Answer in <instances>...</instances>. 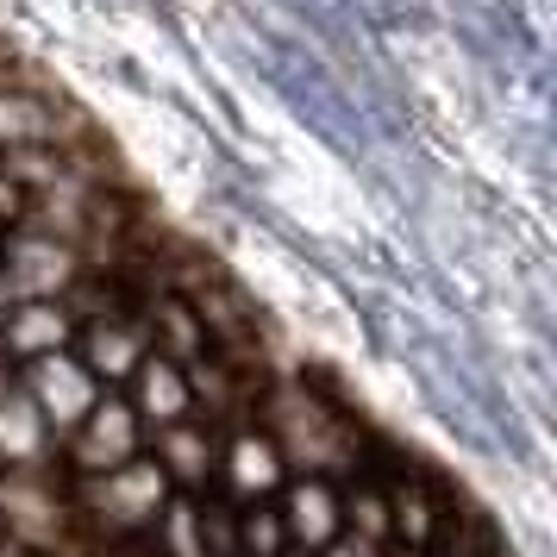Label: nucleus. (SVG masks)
Listing matches in <instances>:
<instances>
[{"instance_id":"f257e3e1","label":"nucleus","mask_w":557,"mask_h":557,"mask_svg":"<svg viewBox=\"0 0 557 557\" xmlns=\"http://www.w3.org/2000/svg\"><path fill=\"white\" fill-rule=\"evenodd\" d=\"M257 432L282 451L288 476H332L338 482V476H357V463H363L351 426L326 401H313L307 388H276L263 401V426Z\"/></svg>"},{"instance_id":"f03ea898","label":"nucleus","mask_w":557,"mask_h":557,"mask_svg":"<svg viewBox=\"0 0 557 557\" xmlns=\"http://www.w3.org/2000/svg\"><path fill=\"white\" fill-rule=\"evenodd\" d=\"M170 495H176V488H170V476L157 470L151 451H138L132 463L107 470V476H82L76 482V507L107 532H151Z\"/></svg>"},{"instance_id":"7ed1b4c3","label":"nucleus","mask_w":557,"mask_h":557,"mask_svg":"<svg viewBox=\"0 0 557 557\" xmlns=\"http://www.w3.org/2000/svg\"><path fill=\"white\" fill-rule=\"evenodd\" d=\"M70 351L82 357V370L101 382L107 395H120V388L132 382V370L157 351L151 326H145V307H107V313H95V320H82Z\"/></svg>"},{"instance_id":"20e7f679","label":"nucleus","mask_w":557,"mask_h":557,"mask_svg":"<svg viewBox=\"0 0 557 557\" xmlns=\"http://www.w3.org/2000/svg\"><path fill=\"white\" fill-rule=\"evenodd\" d=\"M145 438H151V432H145V420L132 413L126 395H101L95 413L63 438L57 457H63L76 476H107V470H120V463H132V457L145 451Z\"/></svg>"},{"instance_id":"39448f33","label":"nucleus","mask_w":557,"mask_h":557,"mask_svg":"<svg viewBox=\"0 0 557 557\" xmlns=\"http://www.w3.org/2000/svg\"><path fill=\"white\" fill-rule=\"evenodd\" d=\"M20 388L32 395V407L45 413V426H51L57 438H70V432L95 413V401L107 395L101 382L82 370L76 351H51V357H32V363H20Z\"/></svg>"},{"instance_id":"423d86ee","label":"nucleus","mask_w":557,"mask_h":557,"mask_svg":"<svg viewBox=\"0 0 557 557\" xmlns=\"http://www.w3.org/2000/svg\"><path fill=\"white\" fill-rule=\"evenodd\" d=\"M213 476L226 488V507H251V502H276L282 488H288V463H282V451L257 426H238L220 445Z\"/></svg>"},{"instance_id":"0eeeda50","label":"nucleus","mask_w":557,"mask_h":557,"mask_svg":"<svg viewBox=\"0 0 557 557\" xmlns=\"http://www.w3.org/2000/svg\"><path fill=\"white\" fill-rule=\"evenodd\" d=\"M282 532L295 552H326L332 539L345 532V502H338V482L332 476H288V488L276 495Z\"/></svg>"},{"instance_id":"6e6552de","label":"nucleus","mask_w":557,"mask_h":557,"mask_svg":"<svg viewBox=\"0 0 557 557\" xmlns=\"http://www.w3.org/2000/svg\"><path fill=\"white\" fill-rule=\"evenodd\" d=\"M76 332L82 326H76V313H70L63 295H51V301H13L7 307V320H0V357L20 370V363H32V357L70 351Z\"/></svg>"},{"instance_id":"1a4fd4ad","label":"nucleus","mask_w":557,"mask_h":557,"mask_svg":"<svg viewBox=\"0 0 557 557\" xmlns=\"http://www.w3.org/2000/svg\"><path fill=\"white\" fill-rule=\"evenodd\" d=\"M220 432L201 426V420H182V426H163L151 432V457H157V470L170 476V488L176 495H195V488H207L213 482V463H220Z\"/></svg>"},{"instance_id":"9d476101","label":"nucleus","mask_w":557,"mask_h":557,"mask_svg":"<svg viewBox=\"0 0 557 557\" xmlns=\"http://www.w3.org/2000/svg\"><path fill=\"white\" fill-rule=\"evenodd\" d=\"M132 401V413L145 420V432H163V426H182V420H195V401H188V376H182V363H170V357H145L138 370H132V382L120 388Z\"/></svg>"},{"instance_id":"9b49d317","label":"nucleus","mask_w":557,"mask_h":557,"mask_svg":"<svg viewBox=\"0 0 557 557\" xmlns=\"http://www.w3.org/2000/svg\"><path fill=\"white\" fill-rule=\"evenodd\" d=\"M51 457H57V432L45 426V413L32 407V395L13 376V388L0 395V463L7 470H51Z\"/></svg>"},{"instance_id":"f8f14e48","label":"nucleus","mask_w":557,"mask_h":557,"mask_svg":"<svg viewBox=\"0 0 557 557\" xmlns=\"http://www.w3.org/2000/svg\"><path fill=\"white\" fill-rule=\"evenodd\" d=\"M32 145H57V107L26 88H0V157Z\"/></svg>"},{"instance_id":"ddd939ff","label":"nucleus","mask_w":557,"mask_h":557,"mask_svg":"<svg viewBox=\"0 0 557 557\" xmlns=\"http://www.w3.org/2000/svg\"><path fill=\"white\" fill-rule=\"evenodd\" d=\"M151 532H157V557H207V545H201V495H170Z\"/></svg>"},{"instance_id":"4468645a","label":"nucleus","mask_w":557,"mask_h":557,"mask_svg":"<svg viewBox=\"0 0 557 557\" xmlns=\"http://www.w3.org/2000/svg\"><path fill=\"white\" fill-rule=\"evenodd\" d=\"M313 557H388V552H376V545H363L357 532H338V539H332L326 552H313Z\"/></svg>"},{"instance_id":"2eb2a0df","label":"nucleus","mask_w":557,"mask_h":557,"mask_svg":"<svg viewBox=\"0 0 557 557\" xmlns=\"http://www.w3.org/2000/svg\"><path fill=\"white\" fill-rule=\"evenodd\" d=\"M13 376H20V370H13V363H7V357H0V395H7V388H13Z\"/></svg>"},{"instance_id":"dca6fc26","label":"nucleus","mask_w":557,"mask_h":557,"mask_svg":"<svg viewBox=\"0 0 557 557\" xmlns=\"http://www.w3.org/2000/svg\"><path fill=\"white\" fill-rule=\"evenodd\" d=\"M0 557H32V552H20V545H7V552H0Z\"/></svg>"},{"instance_id":"f3484780","label":"nucleus","mask_w":557,"mask_h":557,"mask_svg":"<svg viewBox=\"0 0 557 557\" xmlns=\"http://www.w3.org/2000/svg\"><path fill=\"white\" fill-rule=\"evenodd\" d=\"M0 245H7V232H0Z\"/></svg>"}]
</instances>
